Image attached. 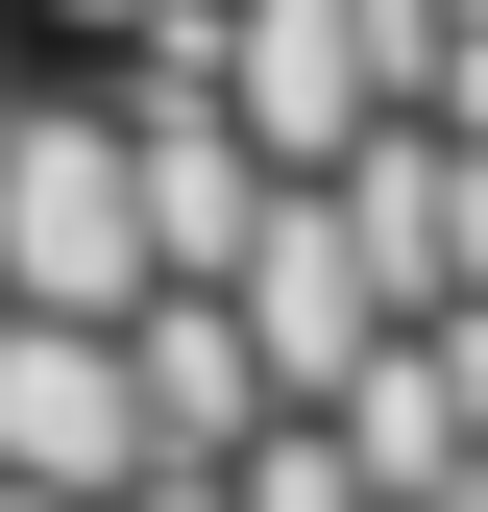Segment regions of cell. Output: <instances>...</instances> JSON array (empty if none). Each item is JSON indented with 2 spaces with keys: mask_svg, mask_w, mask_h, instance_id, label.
Instances as JSON below:
<instances>
[{
  "mask_svg": "<svg viewBox=\"0 0 488 512\" xmlns=\"http://www.w3.org/2000/svg\"><path fill=\"white\" fill-rule=\"evenodd\" d=\"M0 293H25V317H122V293H147V220H122V122L98 98H0Z\"/></svg>",
  "mask_w": 488,
  "mask_h": 512,
  "instance_id": "6da1fadb",
  "label": "cell"
},
{
  "mask_svg": "<svg viewBox=\"0 0 488 512\" xmlns=\"http://www.w3.org/2000/svg\"><path fill=\"white\" fill-rule=\"evenodd\" d=\"M220 512H366V488H342L318 415H244V439H220Z\"/></svg>",
  "mask_w": 488,
  "mask_h": 512,
  "instance_id": "277c9868",
  "label": "cell"
},
{
  "mask_svg": "<svg viewBox=\"0 0 488 512\" xmlns=\"http://www.w3.org/2000/svg\"><path fill=\"white\" fill-rule=\"evenodd\" d=\"M415 342H440V391H464V439H488V293H440Z\"/></svg>",
  "mask_w": 488,
  "mask_h": 512,
  "instance_id": "8992f818",
  "label": "cell"
},
{
  "mask_svg": "<svg viewBox=\"0 0 488 512\" xmlns=\"http://www.w3.org/2000/svg\"><path fill=\"white\" fill-rule=\"evenodd\" d=\"M122 464H147V415H122V342L0 293V488H122Z\"/></svg>",
  "mask_w": 488,
  "mask_h": 512,
  "instance_id": "7a4b0ae2",
  "label": "cell"
},
{
  "mask_svg": "<svg viewBox=\"0 0 488 512\" xmlns=\"http://www.w3.org/2000/svg\"><path fill=\"white\" fill-rule=\"evenodd\" d=\"M415 512H488V439H464V464H440V488H415Z\"/></svg>",
  "mask_w": 488,
  "mask_h": 512,
  "instance_id": "9c48e42d",
  "label": "cell"
},
{
  "mask_svg": "<svg viewBox=\"0 0 488 512\" xmlns=\"http://www.w3.org/2000/svg\"><path fill=\"white\" fill-rule=\"evenodd\" d=\"M0 512H98V488H0Z\"/></svg>",
  "mask_w": 488,
  "mask_h": 512,
  "instance_id": "30bf717a",
  "label": "cell"
},
{
  "mask_svg": "<svg viewBox=\"0 0 488 512\" xmlns=\"http://www.w3.org/2000/svg\"><path fill=\"white\" fill-rule=\"evenodd\" d=\"M440 25H488V0H440Z\"/></svg>",
  "mask_w": 488,
  "mask_h": 512,
  "instance_id": "8fae6325",
  "label": "cell"
},
{
  "mask_svg": "<svg viewBox=\"0 0 488 512\" xmlns=\"http://www.w3.org/2000/svg\"><path fill=\"white\" fill-rule=\"evenodd\" d=\"M98 512H220V464H122V488H98Z\"/></svg>",
  "mask_w": 488,
  "mask_h": 512,
  "instance_id": "52a82bcc",
  "label": "cell"
},
{
  "mask_svg": "<svg viewBox=\"0 0 488 512\" xmlns=\"http://www.w3.org/2000/svg\"><path fill=\"white\" fill-rule=\"evenodd\" d=\"M25 25H49V49H98V25H122V0H25Z\"/></svg>",
  "mask_w": 488,
  "mask_h": 512,
  "instance_id": "ba28073f",
  "label": "cell"
},
{
  "mask_svg": "<svg viewBox=\"0 0 488 512\" xmlns=\"http://www.w3.org/2000/svg\"><path fill=\"white\" fill-rule=\"evenodd\" d=\"M415 122H440V147H488V25H440V74H415Z\"/></svg>",
  "mask_w": 488,
  "mask_h": 512,
  "instance_id": "5b68a950",
  "label": "cell"
},
{
  "mask_svg": "<svg viewBox=\"0 0 488 512\" xmlns=\"http://www.w3.org/2000/svg\"><path fill=\"white\" fill-rule=\"evenodd\" d=\"M318 439H342V488H366V512H415V488L464 464V391H440V342L391 317V342H366L342 391H318Z\"/></svg>",
  "mask_w": 488,
  "mask_h": 512,
  "instance_id": "3957f363",
  "label": "cell"
}]
</instances>
